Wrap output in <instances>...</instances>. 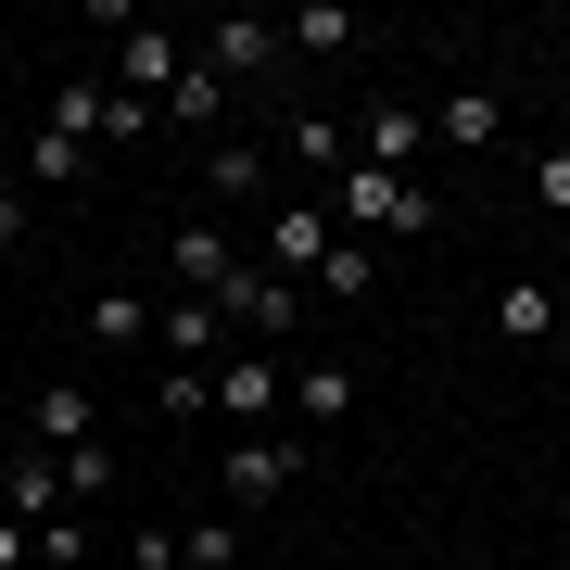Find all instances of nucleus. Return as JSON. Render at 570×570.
Masks as SVG:
<instances>
[{
  "label": "nucleus",
  "mask_w": 570,
  "mask_h": 570,
  "mask_svg": "<svg viewBox=\"0 0 570 570\" xmlns=\"http://www.w3.org/2000/svg\"><path fill=\"white\" fill-rule=\"evenodd\" d=\"M330 216H343V242H406V228H431V190L393 178V165H343L330 178Z\"/></svg>",
  "instance_id": "obj_1"
},
{
  "label": "nucleus",
  "mask_w": 570,
  "mask_h": 570,
  "mask_svg": "<svg viewBox=\"0 0 570 570\" xmlns=\"http://www.w3.org/2000/svg\"><path fill=\"white\" fill-rule=\"evenodd\" d=\"M216 317L254 330V343H292V330H305V279H279L266 254H242V266H228V292H216Z\"/></svg>",
  "instance_id": "obj_2"
},
{
  "label": "nucleus",
  "mask_w": 570,
  "mask_h": 570,
  "mask_svg": "<svg viewBox=\"0 0 570 570\" xmlns=\"http://www.w3.org/2000/svg\"><path fill=\"white\" fill-rule=\"evenodd\" d=\"M190 63H216L228 89H254V77H279V26H254V13H216V26H190Z\"/></svg>",
  "instance_id": "obj_3"
},
{
  "label": "nucleus",
  "mask_w": 570,
  "mask_h": 570,
  "mask_svg": "<svg viewBox=\"0 0 570 570\" xmlns=\"http://www.w3.org/2000/svg\"><path fill=\"white\" fill-rule=\"evenodd\" d=\"M178 77H190V39H178V26H127V39H115V89H127V102H165Z\"/></svg>",
  "instance_id": "obj_4"
},
{
  "label": "nucleus",
  "mask_w": 570,
  "mask_h": 570,
  "mask_svg": "<svg viewBox=\"0 0 570 570\" xmlns=\"http://www.w3.org/2000/svg\"><path fill=\"white\" fill-rule=\"evenodd\" d=\"M330 254H343V216L330 204H279L266 216V266H279V279H317Z\"/></svg>",
  "instance_id": "obj_5"
},
{
  "label": "nucleus",
  "mask_w": 570,
  "mask_h": 570,
  "mask_svg": "<svg viewBox=\"0 0 570 570\" xmlns=\"http://www.w3.org/2000/svg\"><path fill=\"white\" fill-rule=\"evenodd\" d=\"M216 482H228V508H279V494L305 482V444H228Z\"/></svg>",
  "instance_id": "obj_6"
},
{
  "label": "nucleus",
  "mask_w": 570,
  "mask_h": 570,
  "mask_svg": "<svg viewBox=\"0 0 570 570\" xmlns=\"http://www.w3.org/2000/svg\"><path fill=\"white\" fill-rule=\"evenodd\" d=\"M153 343H165V367H216V343H228V317L204 305V292H165V305H153Z\"/></svg>",
  "instance_id": "obj_7"
},
{
  "label": "nucleus",
  "mask_w": 570,
  "mask_h": 570,
  "mask_svg": "<svg viewBox=\"0 0 570 570\" xmlns=\"http://www.w3.org/2000/svg\"><path fill=\"white\" fill-rule=\"evenodd\" d=\"M77 494H63V456H13L0 469V520H26V532H51Z\"/></svg>",
  "instance_id": "obj_8"
},
{
  "label": "nucleus",
  "mask_w": 570,
  "mask_h": 570,
  "mask_svg": "<svg viewBox=\"0 0 570 570\" xmlns=\"http://www.w3.org/2000/svg\"><path fill=\"white\" fill-rule=\"evenodd\" d=\"M419 153H431V115H419V102H367V127H355V165H393V178H406Z\"/></svg>",
  "instance_id": "obj_9"
},
{
  "label": "nucleus",
  "mask_w": 570,
  "mask_h": 570,
  "mask_svg": "<svg viewBox=\"0 0 570 570\" xmlns=\"http://www.w3.org/2000/svg\"><path fill=\"white\" fill-rule=\"evenodd\" d=\"M165 266H178V292H204V305H216V292H228V266H242V242L204 216V228H178V242H165Z\"/></svg>",
  "instance_id": "obj_10"
},
{
  "label": "nucleus",
  "mask_w": 570,
  "mask_h": 570,
  "mask_svg": "<svg viewBox=\"0 0 570 570\" xmlns=\"http://www.w3.org/2000/svg\"><path fill=\"white\" fill-rule=\"evenodd\" d=\"M26 431H39L51 456H77L89 431H102V406H89V381H39V406H26Z\"/></svg>",
  "instance_id": "obj_11"
},
{
  "label": "nucleus",
  "mask_w": 570,
  "mask_h": 570,
  "mask_svg": "<svg viewBox=\"0 0 570 570\" xmlns=\"http://www.w3.org/2000/svg\"><path fill=\"white\" fill-rule=\"evenodd\" d=\"M279 406V367L266 355H216V419H266Z\"/></svg>",
  "instance_id": "obj_12"
},
{
  "label": "nucleus",
  "mask_w": 570,
  "mask_h": 570,
  "mask_svg": "<svg viewBox=\"0 0 570 570\" xmlns=\"http://www.w3.org/2000/svg\"><path fill=\"white\" fill-rule=\"evenodd\" d=\"M494 127H508V102H494V89H444V102H431V140H469V153H482Z\"/></svg>",
  "instance_id": "obj_13"
},
{
  "label": "nucleus",
  "mask_w": 570,
  "mask_h": 570,
  "mask_svg": "<svg viewBox=\"0 0 570 570\" xmlns=\"http://www.w3.org/2000/svg\"><path fill=\"white\" fill-rule=\"evenodd\" d=\"M292 419H305V431H343L355 419V367H305V381H292Z\"/></svg>",
  "instance_id": "obj_14"
},
{
  "label": "nucleus",
  "mask_w": 570,
  "mask_h": 570,
  "mask_svg": "<svg viewBox=\"0 0 570 570\" xmlns=\"http://www.w3.org/2000/svg\"><path fill=\"white\" fill-rule=\"evenodd\" d=\"M279 153H292V165H317V178H343V165H355V127H330V115H292V127H279Z\"/></svg>",
  "instance_id": "obj_15"
},
{
  "label": "nucleus",
  "mask_w": 570,
  "mask_h": 570,
  "mask_svg": "<svg viewBox=\"0 0 570 570\" xmlns=\"http://www.w3.org/2000/svg\"><path fill=\"white\" fill-rule=\"evenodd\" d=\"M494 330H508V343H546V330H558V292L546 279H508V292H494Z\"/></svg>",
  "instance_id": "obj_16"
},
{
  "label": "nucleus",
  "mask_w": 570,
  "mask_h": 570,
  "mask_svg": "<svg viewBox=\"0 0 570 570\" xmlns=\"http://www.w3.org/2000/svg\"><path fill=\"white\" fill-rule=\"evenodd\" d=\"M367 279H381V254H367V242H343V254H330L305 292H317V305H367Z\"/></svg>",
  "instance_id": "obj_17"
},
{
  "label": "nucleus",
  "mask_w": 570,
  "mask_h": 570,
  "mask_svg": "<svg viewBox=\"0 0 570 570\" xmlns=\"http://www.w3.org/2000/svg\"><path fill=\"white\" fill-rule=\"evenodd\" d=\"M165 115H178V127H228V77H216V63H190V77L165 89Z\"/></svg>",
  "instance_id": "obj_18"
},
{
  "label": "nucleus",
  "mask_w": 570,
  "mask_h": 570,
  "mask_svg": "<svg viewBox=\"0 0 570 570\" xmlns=\"http://www.w3.org/2000/svg\"><path fill=\"white\" fill-rule=\"evenodd\" d=\"M204 178H216V204H254V190H266V153H254V140H216Z\"/></svg>",
  "instance_id": "obj_19"
},
{
  "label": "nucleus",
  "mask_w": 570,
  "mask_h": 570,
  "mask_svg": "<svg viewBox=\"0 0 570 570\" xmlns=\"http://www.w3.org/2000/svg\"><path fill=\"white\" fill-rule=\"evenodd\" d=\"M178 570H242V520H178Z\"/></svg>",
  "instance_id": "obj_20"
},
{
  "label": "nucleus",
  "mask_w": 570,
  "mask_h": 570,
  "mask_svg": "<svg viewBox=\"0 0 570 570\" xmlns=\"http://www.w3.org/2000/svg\"><path fill=\"white\" fill-rule=\"evenodd\" d=\"M89 343H153V305L140 292H89Z\"/></svg>",
  "instance_id": "obj_21"
},
{
  "label": "nucleus",
  "mask_w": 570,
  "mask_h": 570,
  "mask_svg": "<svg viewBox=\"0 0 570 570\" xmlns=\"http://www.w3.org/2000/svg\"><path fill=\"white\" fill-rule=\"evenodd\" d=\"M343 39H355V13H330V0H317V13H292V26H279V51H343Z\"/></svg>",
  "instance_id": "obj_22"
},
{
  "label": "nucleus",
  "mask_w": 570,
  "mask_h": 570,
  "mask_svg": "<svg viewBox=\"0 0 570 570\" xmlns=\"http://www.w3.org/2000/svg\"><path fill=\"white\" fill-rule=\"evenodd\" d=\"M63 494H115V444H77V456H63Z\"/></svg>",
  "instance_id": "obj_23"
},
{
  "label": "nucleus",
  "mask_w": 570,
  "mask_h": 570,
  "mask_svg": "<svg viewBox=\"0 0 570 570\" xmlns=\"http://www.w3.org/2000/svg\"><path fill=\"white\" fill-rule=\"evenodd\" d=\"M26 242V178H13V153H0V254Z\"/></svg>",
  "instance_id": "obj_24"
},
{
  "label": "nucleus",
  "mask_w": 570,
  "mask_h": 570,
  "mask_svg": "<svg viewBox=\"0 0 570 570\" xmlns=\"http://www.w3.org/2000/svg\"><path fill=\"white\" fill-rule=\"evenodd\" d=\"M532 190H546V216H570V153H546V165H532Z\"/></svg>",
  "instance_id": "obj_25"
},
{
  "label": "nucleus",
  "mask_w": 570,
  "mask_h": 570,
  "mask_svg": "<svg viewBox=\"0 0 570 570\" xmlns=\"http://www.w3.org/2000/svg\"><path fill=\"white\" fill-rule=\"evenodd\" d=\"M26 558H39V532H26V520H0V570H26Z\"/></svg>",
  "instance_id": "obj_26"
},
{
  "label": "nucleus",
  "mask_w": 570,
  "mask_h": 570,
  "mask_svg": "<svg viewBox=\"0 0 570 570\" xmlns=\"http://www.w3.org/2000/svg\"><path fill=\"white\" fill-rule=\"evenodd\" d=\"M26 570H63V558H26Z\"/></svg>",
  "instance_id": "obj_27"
}]
</instances>
